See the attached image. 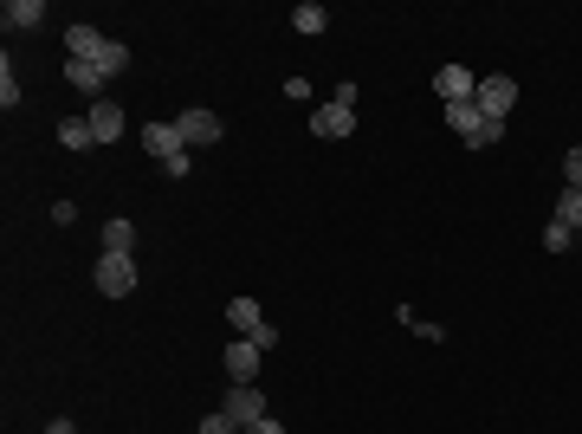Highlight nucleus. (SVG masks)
I'll list each match as a JSON object with an SVG mask.
<instances>
[{
  "label": "nucleus",
  "instance_id": "nucleus-1",
  "mask_svg": "<svg viewBox=\"0 0 582 434\" xmlns=\"http://www.w3.org/2000/svg\"><path fill=\"white\" fill-rule=\"evenodd\" d=\"M65 52H72V59H85V65H97L104 78L130 72V46H123V39H104V33H97V26H85V20L65 26Z\"/></svg>",
  "mask_w": 582,
  "mask_h": 434
},
{
  "label": "nucleus",
  "instance_id": "nucleus-2",
  "mask_svg": "<svg viewBox=\"0 0 582 434\" xmlns=\"http://www.w3.org/2000/svg\"><path fill=\"white\" fill-rule=\"evenodd\" d=\"M447 124L460 130V143H466V149H492L498 137H505V124H492V117L479 111V98H460V104H447Z\"/></svg>",
  "mask_w": 582,
  "mask_h": 434
},
{
  "label": "nucleus",
  "instance_id": "nucleus-3",
  "mask_svg": "<svg viewBox=\"0 0 582 434\" xmlns=\"http://www.w3.org/2000/svg\"><path fill=\"white\" fill-rule=\"evenodd\" d=\"M143 149L169 175H194V156H188V143H182V130H175V124H143Z\"/></svg>",
  "mask_w": 582,
  "mask_h": 434
},
{
  "label": "nucleus",
  "instance_id": "nucleus-4",
  "mask_svg": "<svg viewBox=\"0 0 582 434\" xmlns=\"http://www.w3.org/2000/svg\"><path fill=\"white\" fill-rule=\"evenodd\" d=\"M576 234H582V188H563V195H557V214H550V227H544V247L550 253H570Z\"/></svg>",
  "mask_w": 582,
  "mask_h": 434
},
{
  "label": "nucleus",
  "instance_id": "nucleus-5",
  "mask_svg": "<svg viewBox=\"0 0 582 434\" xmlns=\"http://www.w3.org/2000/svg\"><path fill=\"white\" fill-rule=\"evenodd\" d=\"M227 324H233V331H240V337H253L259 350H272V344H279V331H272V318H266V311L253 305V298H233V305H227Z\"/></svg>",
  "mask_w": 582,
  "mask_h": 434
},
{
  "label": "nucleus",
  "instance_id": "nucleus-6",
  "mask_svg": "<svg viewBox=\"0 0 582 434\" xmlns=\"http://www.w3.org/2000/svg\"><path fill=\"white\" fill-rule=\"evenodd\" d=\"M511 104H518V78H511V72H485L479 78V111L492 117V124H505Z\"/></svg>",
  "mask_w": 582,
  "mask_h": 434
},
{
  "label": "nucleus",
  "instance_id": "nucleus-7",
  "mask_svg": "<svg viewBox=\"0 0 582 434\" xmlns=\"http://www.w3.org/2000/svg\"><path fill=\"white\" fill-rule=\"evenodd\" d=\"M220 415H227L233 428H253V422H266V396H259V383H233L227 389V402H220Z\"/></svg>",
  "mask_w": 582,
  "mask_h": 434
},
{
  "label": "nucleus",
  "instance_id": "nucleus-8",
  "mask_svg": "<svg viewBox=\"0 0 582 434\" xmlns=\"http://www.w3.org/2000/svg\"><path fill=\"white\" fill-rule=\"evenodd\" d=\"M97 292H104V298H130L136 292V260L104 253V260H97Z\"/></svg>",
  "mask_w": 582,
  "mask_h": 434
},
{
  "label": "nucleus",
  "instance_id": "nucleus-9",
  "mask_svg": "<svg viewBox=\"0 0 582 434\" xmlns=\"http://www.w3.org/2000/svg\"><path fill=\"white\" fill-rule=\"evenodd\" d=\"M175 130H182V143H188V149H207V143H220V130H227V124H220L207 104H194V111L175 117Z\"/></svg>",
  "mask_w": 582,
  "mask_h": 434
},
{
  "label": "nucleus",
  "instance_id": "nucleus-10",
  "mask_svg": "<svg viewBox=\"0 0 582 434\" xmlns=\"http://www.w3.org/2000/svg\"><path fill=\"white\" fill-rule=\"evenodd\" d=\"M259 357H266V350H259L253 337H233V344L220 350V363H227L233 383H259Z\"/></svg>",
  "mask_w": 582,
  "mask_h": 434
},
{
  "label": "nucleus",
  "instance_id": "nucleus-11",
  "mask_svg": "<svg viewBox=\"0 0 582 434\" xmlns=\"http://www.w3.org/2000/svg\"><path fill=\"white\" fill-rule=\"evenodd\" d=\"M350 130H356V111H350V104L330 98V104H317V111H311V137H330V143H337V137H350Z\"/></svg>",
  "mask_w": 582,
  "mask_h": 434
},
{
  "label": "nucleus",
  "instance_id": "nucleus-12",
  "mask_svg": "<svg viewBox=\"0 0 582 434\" xmlns=\"http://www.w3.org/2000/svg\"><path fill=\"white\" fill-rule=\"evenodd\" d=\"M434 91H440L447 104L479 98V72H473V65H440V72H434Z\"/></svg>",
  "mask_w": 582,
  "mask_h": 434
},
{
  "label": "nucleus",
  "instance_id": "nucleus-13",
  "mask_svg": "<svg viewBox=\"0 0 582 434\" xmlns=\"http://www.w3.org/2000/svg\"><path fill=\"white\" fill-rule=\"evenodd\" d=\"M85 124H91V137H97V143H117V137H123V111H117V98H91Z\"/></svg>",
  "mask_w": 582,
  "mask_h": 434
},
{
  "label": "nucleus",
  "instance_id": "nucleus-14",
  "mask_svg": "<svg viewBox=\"0 0 582 434\" xmlns=\"http://www.w3.org/2000/svg\"><path fill=\"white\" fill-rule=\"evenodd\" d=\"M0 20H7L13 33H33V26L46 20V0H7V7H0Z\"/></svg>",
  "mask_w": 582,
  "mask_h": 434
},
{
  "label": "nucleus",
  "instance_id": "nucleus-15",
  "mask_svg": "<svg viewBox=\"0 0 582 434\" xmlns=\"http://www.w3.org/2000/svg\"><path fill=\"white\" fill-rule=\"evenodd\" d=\"M104 253H123V260L136 253V227L123 221V214H117V221H104Z\"/></svg>",
  "mask_w": 582,
  "mask_h": 434
},
{
  "label": "nucleus",
  "instance_id": "nucleus-16",
  "mask_svg": "<svg viewBox=\"0 0 582 434\" xmlns=\"http://www.w3.org/2000/svg\"><path fill=\"white\" fill-rule=\"evenodd\" d=\"M291 26H298V33H324V26H330V13L324 7H317V0H298V7H291Z\"/></svg>",
  "mask_w": 582,
  "mask_h": 434
},
{
  "label": "nucleus",
  "instance_id": "nucleus-17",
  "mask_svg": "<svg viewBox=\"0 0 582 434\" xmlns=\"http://www.w3.org/2000/svg\"><path fill=\"white\" fill-rule=\"evenodd\" d=\"M65 78H72L78 91H91V98H104V85H110V78L97 72V65H85V59H72V65H65Z\"/></svg>",
  "mask_w": 582,
  "mask_h": 434
},
{
  "label": "nucleus",
  "instance_id": "nucleus-18",
  "mask_svg": "<svg viewBox=\"0 0 582 434\" xmlns=\"http://www.w3.org/2000/svg\"><path fill=\"white\" fill-rule=\"evenodd\" d=\"M59 143H65V149H91L97 137H91V124H85V117H65V124H59Z\"/></svg>",
  "mask_w": 582,
  "mask_h": 434
},
{
  "label": "nucleus",
  "instance_id": "nucleus-19",
  "mask_svg": "<svg viewBox=\"0 0 582 434\" xmlns=\"http://www.w3.org/2000/svg\"><path fill=\"white\" fill-rule=\"evenodd\" d=\"M0 104H7V111L20 104V78H13V65H0Z\"/></svg>",
  "mask_w": 582,
  "mask_h": 434
},
{
  "label": "nucleus",
  "instance_id": "nucleus-20",
  "mask_svg": "<svg viewBox=\"0 0 582 434\" xmlns=\"http://www.w3.org/2000/svg\"><path fill=\"white\" fill-rule=\"evenodd\" d=\"M563 188H582V143L563 156Z\"/></svg>",
  "mask_w": 582,
  "mask_h": 434
},
{
  "label": "nucleus",
  "instance_id": "nucleus-21",
  "mask_svg": "<svg viewBox=\"0 0 582 434\" xmlns=\"http://www.w3.org/2000/svg\"><path fill=\"white\" fill-rule=\"evenodd\" d=\"M194 434H246V428H233V422H227V415H220V409H214V415H207V422H201V428H194Z\"/></svg>",
  "mask_w": 582,
  "mask_h": 434
},
{
  "label": "nucleus",
  "instance_id": "nucleus-22",
  "mask_svg": "<svg viewBox=\"0 0 582 434\" xmlns=\"http://www.w3.org/2000/svg\"><path fill=\"white\" fill-rule=\"evenodd\" d=\"M414 337H427V344H440V337H447V324H434V318H414Z\"/></svg>",
  "mask_w": 582,
  "mask_h": 434
},
{
  "label": "nucleus",
  "instance_id": "nucleus-23",
  "mask_svg": "<svg viewBox=\"0 0 582 434\" xmlns=\"http://www.w3.org/2000/svg\"><path fill=\"white\" fill-rule=\"evenodd\" d=\"M246 434H285V422H279V415H266V422H253Z\"/></svg>",
  "mask_w": 582,
  "mask_h": 434
},
{
  "label": "nucleus",
  "instance_id": "nucleus-24",
  "mask_svg": "<svg viewBox=\"0 0 582 434\" xmlns=\"http://www.w3.org/2000/svg\"><path fill=\"white\" fill-rule=\"evenodd\" d=\"M46 434H78V428L72 422H46Z\"/></svg>",
  "mask_w": 582,
  "mask_h": 434
},
{
  "label": "nucleus",
  "instance_id": "nucleus-25",
  "mask_svg": "<svg viewBox=\"0 0 582 434\" xmlns=\"http://www.w3.org/2000/svg\"><path fill=\"white\" fill-rule=\"evenodd\" d=\"M78 434H85V428H78Z\"/></svg>",
  "mask_w": 582,
  "mask_h": 434
}]
</instances>
